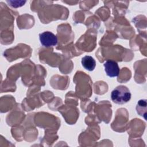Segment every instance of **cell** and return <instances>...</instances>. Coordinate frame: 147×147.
<instances>
[{
	"label": "cell",
	"mask_w": 147,
	"mask_h": 147,
	"mask_svg": "<svg viewBox=\"0 0 147 147\" xmlns=\"http://www.w3.org/2000/svg\"><path fill=\"white\" fill-rule=\"evenodd\" d=\"M82 66L89 71H93L96 66V61L95 59L90 56H84L81 60Z\"/></svg>",
	"instance_id": "obj_4"
},
{
	"label": "cell",
	"mask_w": 147,
	"mask_h": 147,
	"mask_svg": "<svg viewBox=\"0 0 147 147\" xmlns=\"http://www.w3.org/2000/svg\"><path fill=\"white\" fill-rule=\"evenodd\" d=\"M6 2L10 6L14 8L22 6L26 2L25 1H7Z\"/></svg>",
	"instance_id": "obj_6"
},
{
	"label": "cell",
	"mask_w": 147,
	"mask_h": 147,
	"mask_svg": "<svg viewBox=\"0 0 147 147\" xmlns=\"http://www.w3.org/2000/svg\"><path fill=\"white\" fill-rule=\"evenodd\" d=\"M136 110L140 115L144 117L145 119H146V100L145 99H141L138 101L136 106Z\"/></svg>",
	"instance_id": "obj_5"
},
{
	"label": "cell",
	"mask_w": 147,
	"mask_h": 147,
	"mask_svg": "<svg viewBox=\"0 0 147 147\" xmlns=\"http://www.w3.org/2000/svg\"><path fill=\"white\" fill-rule=\"evenodd\" d=\"M111 98L115 103L123 105L130 100L131 93L127 87L120 85L115 87L112 91Z\"/></svg>",
	"instance_id": "obj_1"
},
{
	"label": "cell",
	"mask_w": 147,
	"mask_h": 147,
	"mask_svg": "<svg viewBox=\"0 0 147 147\" xmlns=\"http://www.w3.org/2000/svg\"><path fill=\"white\" fill-rule=\"evenodd\" d=\"M39 39L41 45L45 47L48 48L57 45L58 40L56 36L53 33L46 31L39 35Z\"/></svg>",
	"instance_id": "obj_2"
},
{
	"label": "cell",
	"mask_w": 147,
	"mask_h": 147,
	"mask_svg": "<svg viewBox=\"0 0 147 147\" xmlns=\"http://www.w3.org/2000/svg\"><path fill=\"white\" fill-rule=\"evenodd\" d=\"M106 75L110 77H117L119 75L120 69L118 63L112 60H107L103 64Z\"/></svg>",
	"instance_id": "obj_3"
}]
</instances>
